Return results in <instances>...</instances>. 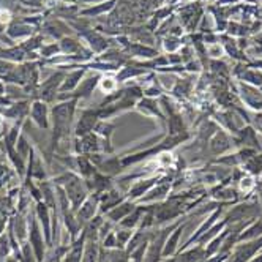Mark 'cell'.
Masks as SVG:
<instances>
[{"mask_svg":"<svg viewBox=\"0 0 262 262\" xmlns=\"http://www.w3.org/2000/svg\"><path fill=\"white\" fill-rule=\"evenodd\" d=\"M84 262H95V248H93V243L87 248L85 256H84Z\"/></svg>","mask_w":262,"mask_h":262,"instance_id":"obj_15","label":"cell"},{"mask_svg":"<svg viewBox=\"0 0 262 262\" xmlns=\"http://www.w3.org/2000/svg\"><path fill=\"white\" fill-rule=\"evenodd\" d=\"M30 245L34 246V251L37 254V259L41 260L43 254H45V243H43L41 232L38 229V224L35 220L30 221Z\"/></svg>","mask_w":262,"mask_h":262,"instance_id":"obj_4","label":"cell"},{"mask_svg":"<svg viewBox=\"0 0 262 262\" xmlns=\"http://www.w3.org/2000/svg\"><path fill=\"white\" fill-rule=\"evenodd\" d=\"M60 48L63 52H75L78 49V43L71 38H63L62 43H60Z\"/></svg>","mask_w":262,"mask_h":262,"instance_id":"obj_12","label":"cell"},{"mask_svg":"<svg viewBox=\"0 0 262 262\" xmlns=\"http://www.w3.org/2000/svg\"><path fill=\"white\" fill-rule=\"evenodd\" d=\"M11 176H13L11 169L5 163H0V185H4Z\"/></svg>","mask_w":262,"mask_h":262,"instance_id":"obj_13","label":"cell"},{"mask_svg":"<svg viewBox=\"0 0 262 262\" xmlns=\"http://www.w3.org/2000/svg\"><path fill=\"white\" fill-rule=\"evenodd\" d=\"M93 210H95V206L92 202H85L84 206L81 207V210H79V215H78V218L79 220H89V218L93 215Z\"/></svg>","mask_w":262,"mask_h":262,"instance_id":"obj_11","label":"cell"},{"mask_svg":"<svg viewBox=\"0 0 262 262\" xmlns=\"http://www.w3.org/2000/svg\"><path fill=\"white\" fill-rule=\"evenodd\" d=\"M76 101H65L52 108V122H54V135H52V147H55L59 139L70 133V125L75 114Z\"/></svg>","mask_w":262,"mask_h":262,"instance_id":"obj_1","label":"cell"},{"mask_svg":"<svg viewBox=\"0 0 262 262\" xmlns=\"http://www.w3.org/2000/svg\"><path fill=\"white\" fill-rule=\"evenodd\" d=\"M32 34V28L27 27V25H11L10 30H8V35L13 37V38H19V37H27Z\"/></svg>","mask_w":262,"mask_h":262,"instance_id":"obj_8","label":"cell"},{"mask_svg":"<svg viewBox=\"0 0 262 262\" xmlns=\"http://www.w3.org/2000/svg\"><path fill=\"white\" fill-rule=\"evenodd\" d=\"M2 114L7 115V117H10V119H22L24 115L27 114V103L13 105L10 109H4Z\"/></svg>","mask_w":262,"mask_h":262,"instance_id":"obj_6","label":"cell"},{"mask_svg":"<svg viewBox=\"0 0 262 262\" xmlns=\"http://www.w3.org/2000/svg\"><path fill=\"white\" fill-rule=\"evenodd\" d=\"M95 82H96V79H87V81H84L79 85V89L76 92V96H87V95H90L92 89L95 87Z\"/></svg>","mask_w":262,"mask_h":262,"instance_id":"obj_9","label":"cell"},{"mask_svg":"<svg viewBox=\"0 0 262 262\" xmlns=\"http://www.w3.org/2000/svg\"><path fill=\"white\" fill-rule=\"evenodd\" d=\"M38 215H40L41 221H43V226H45V234H46V236H48V239H49V220H48V210H46V206H43L41 202L38 204Z\"/></svg>","mask_w":262,"mask_h":262,"instance_id":"obj_10","label":"cell"},{"mask_svg":"<svg viewBox=\"0 0 262 262\" xmlns=\"http://www.w3.org/2000/svg\"><path fill=\"white\" fill-rule=\"evenodd\" d=\"M30 115H32V120L40 126V128H48L49 122H48V108L43 101H35L32 105L30 109Z\"/></svg>","mask_w":262,"mask_h":262,"instance_id":"obj_3","label":"cell"},{"mask_svg":"<svg viewBox=\"0 0 262 262\" xmlns=\"http://www.w3.org/2000/svg\"><path fill=\"white\" fill-rule=\"evenodd\" d=\"M82 76V71H75V73H71L70 76L65 78V81L62 82L60 85V92H67V90H73L75 87L78 85V81L81 79Z\"/></svg>","mask_w":262,"mask_h":262,"instance_id":"obj_7","label":"cell"},{"mask_svg":"<svg viewBox=\"0 0 262 262\" xmlns=\"http://www.w3.org/2000/svg\"><path fill=\"white\" fill-rule=\"evenodd\" d=\"M95 122H96L95 112H92V111L84 112V115L81 117V120L78 122V126H76V136L81 138V136L89 135V131L95 126Z\"/></svg>","mask_w":262,"mask_h":262,"instance_id":"obj_5","label":"cell"},{"mask_svg":"<svg viewBox=\"0 0 262 262\" xmlns=\"http://www.w3.org/2000/svg\"><path fill=\"white\" fill-rule=\"evenodd\" d=\"M22 4H27V5H35V7H38L40 4H41V0H21Z\"/></svg>","mask_w":262,"mask_h":262,"instance_id":"obj_16","label":"cell"},{"mask_svg":"<svg viewBox=\"0 0 262 262\" xmlns=\"http://www.w3.org/2000/svg\"><path fill=\"white\" fill-rule=\"evenodd\" d=\"M62 78H63L62 73H57V75H54L52 78H49L46 82H43L40 96H41L43 100H46V101H51V100L55 96V92L60 90L59 85H60V82H62Z\"/></svg>","mask_w":262,"mask_h":262,"instance_id":"obj_2","label":"cell"},{"mask_svg":"<svg viewBox=\"0 0 262 262\" xmlns=\"http://www.w3.org/2000/svg\"><path fill=\"white\" fill-rule=\"evenodd\" d=\"M8 251H10L8 240H7V237H5V236H2V237H0V256L5 257V256L8 254Z\"/></svg>","mask_w":262,"mask_h":262,"instance_id":"obj_14","label":"cell"}]
</instances>
